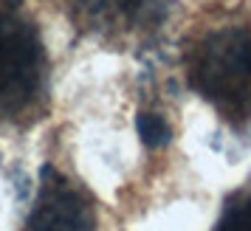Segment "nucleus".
Returning <instances> with one entry per match:
<instances>
[{"instance_id": "obj_1", "label": "nucleus", "mask_w": 251, "mask_h": 231, "mask_svg": "<svg viewBox=\"0 0 251 231\" xmlns=\"http://www.w3.org/2000/svg\"><path fill=\"white\" fill-rule=\"evenodd\" d=\"M186 88L228 127L251 133V6H223L203 14L181 43Z\"/></svg>"}, {"instance_id": "obj_2", "label": "nucleus", "mask_w": 251, "mask_h": 231, "mask_svg": "<svg viewBox=\"0 0 251 231\" xmlns=\"http://www.w3.org/2000/svg\"><path fill=\"white\" fill-rule=\"evenodd\" d=\"M54 107L51 57L25 0H0V133H25Z\"/></svg>"}, {"instance_id": "obj_3", "label": "nucleus", "mask_w": 251, "mask_h": 231, "mask_svg": "<svg viewBox=\"0 0 251 231\" xmlns=\"http://www.w3.org/2000/svg\"><path fill=\"white\" fill-rule=\"evenodd\" d=\"M68 25L93 46L119 54L158 48L175 17L178 0H59Z\"/></svg>"}, {"instance_id": "obj_4", "label": "nucleus", "mask_w": 251, "mask_h": 231, "mask_svg": "<svg viewBox=\"0 0 251 231\" xmlns=\"http://www.w3.org/2000/svg\"><path fill=\"white\" fill-rule=\"evenodd\" d=\"M20 231H99V200L57 163L40 166L34 206Z\"/></svg>"}, {"instance_id": "obj_5", "label": "nucleus", "mask_w": 251, "mask_h": 231, "mask_svg": "<svg viewBox=\"0 0 251 231\" xmlns=\"http://www.w3.org/2000/svg\"><path fill=\"white\" fill-rule=\"evenodd\" d=\"M215 231H251V178L226 195Z\"/></svg>"}, {"instance_id": "obj_6", "label": "nucleus", "mask_w": 251, "mask_h": 231, "mask_svg": "<svg viewBox=\"0 0 251 231\" xmlns=\"http://www.w3.org/2000/svg\"><path fill=\"white\" fill-rule=\"evenodd\" d=\"M136 127H138L141 141L147 144L150 150L167 147V144H170V139H172L170 121H167L161 113H155V110H141V113H138V118H136Z\"/></svg>"}]
</instances>
